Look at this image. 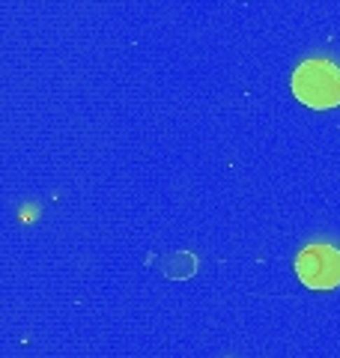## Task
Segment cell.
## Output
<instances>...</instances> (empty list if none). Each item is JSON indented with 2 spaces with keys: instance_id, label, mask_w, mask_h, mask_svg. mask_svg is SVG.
<instances>
[{
  "instance_id": "obj_1",
  "label": "cell",
  "mask_w": 340,
  "mask_h": 358,
  "mask_svg": "<svg viewBox=\"0 0 340 358\" xmlns=\"http://www.w3.org/2000/svg\"><path fill=\"white\" fill-rule=\"evenodd\" d=\"M292 93L302 105L328 110L340 105V69L332 60L313 57L296 66L292 72Z\"/></svg>"
},
{
  "instance_id": "obj_2",
  "label": "cell",
  "mask_w": 340,
  "mask_h": 358,
  "mask_svg": "<svg viewBox=\"0 0 340 358\" xmlns=\"http://www.w3.org/2000/svg\"><path fill=\"white\" fill-rule=\"evenodd\" d=\"M296 275L311 289H334L340 284V251L332 245H308L296 257Z\"/></svg>"
}]
</instances>
